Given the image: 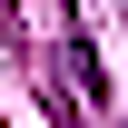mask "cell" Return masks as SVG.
Segmentation results:
<instances>
[]
</instances>
